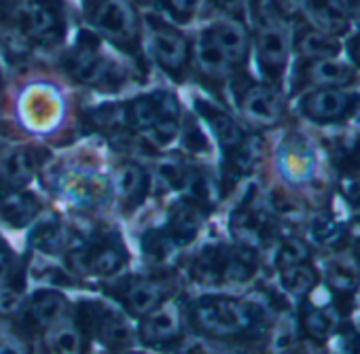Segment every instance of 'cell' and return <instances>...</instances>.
<instances>
[{"instance_id":"obj_2","label":"cell","mask_w":360,"mask_h":354,"mask_svg":"<svg viewBox=\"0 0 360 354\" xmlns=\"http://www.w3.org/2000/svg\"><path fill=\"white\" fill-rule=\"evenodd\" d=\"M195 324L208 335L238 337L252 327L250 310L231 297H204L193 305Z\"/></svg>"},{"instance_id":"obj_29","label":"cell","mask_w":360,"mask_h":354,"mask_svg":"<svg viewBox=\"0 0 360 354\" xmlns=\"http://www.w3.org/2000/svg\"><path fill=\"white\" fill-rule=\"evenodd\" d=\"M303 327L305 331L316 337V339H322L326 337L333 329H335V314L330 308H324V305H311L305 310L303 314Z\"/></svg>"},{"instance_id":"obj_13","label":"cell","mask_w":360,"mask_h":354,"mask_svg":"<svg viewBox=\"0 0 360 354\" xmlns=\"http://www.w3.org/2000/svg\"><path fill=\"white\" fill-rule=\"evenodd\" d=\"M163 286L155 280H134L125 286L121 299L125 303V308L136 314V316H144L150 310H155L159 303H163Z\"/></svg>"},{"instance_id":"obj_7","label":"cell","mask_w":360,"mask_h":354,"mask_svg":"<svg viewBox=\"0 0 360 354\" xmlns=\"http://www.w3.org/2000/svg\"><path fill=\"white\" fill-rule=\"evenodd\" d=\"M208 41L219 49V53L231 64L238 66L248 56V34L238 20H221L204 30Z\"/></svg>"},{"instance_id":"obj_44","label":"cell","mask_w":360,"mask_h":354,"mask_svg":"<svg viewBox=\"0 0 360 354\" xmlns=\"http://www.w3.org/2000/svg\"><path fill=\"white\" fill-rule=\"evenodd\" d=\"M286 354H316L311 348H307V346H299V348H295V350H288Z\"/></svg>"},{"instance_id":"obj_43","label":"cell","mask_w":360,"mask_h":354,"mask_svg":"<svg viewBox=\"0 0 360 354\" xmlns=\"http://www.w3.org/2000/svg\"><path fill=\"white\" fill-rule=\"evenodd\" d=\"M9 272V255L5 251H0V280H3Z\"/></svg>"},{"instance_id":"obj_9","label":"cell","mask_w":360,"mask_h":354,"mask_svg":"<svg viewBox=\"0 0 360 354\" xmlns=\"http://www.w3.org/2000/svg\"><path fill=\"white\" fill-rule=\"evenodd\" d=\"M301 81L316 87H347L356 81L354 68L339 62L337 58L305 60L301 68Z\"/></svg>"},{"instance_id":"obj_31","label":"cell","mask_w":360,"mask_h":354,"mask_svg":"<svg viewBox=\"0 0 360 354\" xmlns=\"http://www.w3.org/2000/svg\"><path fill=\"white\" fill-rule=\"evenodd\" d=\"M286 159H284V170L290 179L295 181H303L311 174V155L307 148H303L301 144H295L290 148L284 151Z\"/></svg>"},{"instance_id":"obj_20","label":"cell","mask_w":360,"mask_h":354,"mask_svg":"<svg viewBox=\"0 0 360 354\" xmlns=\"http://www.w3.org/2000/svg\"><path fill=\"white\" fill-rule=\"evenodd\" d=\"M225 265H227V248H208L193 261L191 274L202 284H223Z\"/></svg>"},{"instance_id":"obj_22","label":"cell","mask_w":360,"mask_h":354,"mask_svg":"<svg viewBox=\"0 0 360 354\" xmlns=\"http://www.w3.org/2000/svg\"><path fill=\"white\" fill-rule=\"evenodd\" d=\"M193 53H195V62L200 66V70L208 77H214V79H223L227 77L233 66L219 53V49L208 41V37L202 32L193 45Z\"/></svg>"},{"instance_id":"obj_14","label":"cell","mask_w":360,"mask_h":354,"mask_svg":"<svg viewBox=\"0 0 360 354\" xmlns=\"http://www.w3.org/2000/svg\"><path fill=\"white\" fill-rule=\"evenodd\" d=\"M20 22L28 37L43 39L53 32L58 24V13L47 0H28L20 13Z\"/></svg>"},{"instance_id":"obj_41","label":"cell","mask_w":360,"mask_h":354,"mask_svg":"<svg viewBox=\"0 0 360 354\" xmlns=\"http://www.w3.org/2000/svg\"><path fill=\"white\" fill-rule=\"evenodd\" d=\"M345 11H347V18L360 28V0H345Z\"/></svg>"},{"instance_id":"obj_33","label":"cell","mask_w":360,"mask_h":354,"mask_svg":"<svg viewBox=\"0 0 360 354\" xmlns=\"http://www.w3.org/2000/svg\"><path fill=\"white\" fill-rule=\"evenodd\" d=\"M311 236H314L318 242H322V244H330V242H335V240L341 236V227H339L333 219L320 217V219H316V221L311 223Z\"/></svg>"},{"instance_id":"obj_6","label":"cell","mask_w":360,"mask_h":354,"mask_svg":"<svg viewBox=\"0 0 360 354\" xmlns=\"http://www.w3.org/2000/svg\"><path fill=\"white\" fill-rule=\"evenodd\" d=\"M150 47L155 60L172 75H180L189 60V43L187 39L165 24H157L150 30Z\"/></svg>"},{"instance_id":"obj_19","label":"cell","mask_w":360,"mask_h":354,"mask_svg":"<svg viewBox=\"0 0 360 354\" xmlns=\"http://www.w3.org/2000/svg\"><path fill=\"white\" fill-rule=\"evenodd\" d=\"M32 172H34V161L26 148H11L0 159V176H3L5 183L13 187L26 185Z\"/></svg>"},{"instance_id":"obj_3","label":"cell","mask_w":360,"mask_h":354,"mask_svg":"<svg viewBox=\"0 0 360 354\" xmlns=\"http://www.w3.org/2000/svg\"><path fill=\"white\" fill-rule=\"evenodd\" d=\"M360 106V96L345 87H316L299 100V110L316 123H335L352 117Z\"/></svg>"},{"instance_id":"obj_8","label":"cell","mask_w":360,"mask_h":354,"mask_svg":"<svg viewBox=\"0 0 360 354\" xmlns=\"http://www.w3.org/2000/svg\"><path fill=\"white\" fill-rule=\"evenodd\" d=\"M240 108L244 117L257 125H274L282 117L280 94L269 85H252L242 94Z\"/></svg>"},{"instance_id":"obj_17","label":"cell","mask_w":360,"mask_h":354,"mask_svg":"<svg viewBox=\"0 0 360 354\" xmlns=\"http://www.w3.org/2000/svg\"><path fill=\"white\" fill-rule=\"evenodd\" d=\"M198 108H200L202 115L206 117V121H208L212 134L219 138V142L223 144V148H227V151H238L240 144L244 142V134H242L240 125H238L229 115L221 113L219 108H214V106H210V104L206 106L204 102H200Z\"/></svg>"},{"instance_id":"obj_21","label":"cell","mask_w":360,"mask_h":354,"mask_svg":"<svg viewBox=\"0 0 360 354\" xmlns=\"http://www.w3.org/2000/svg\"><path fill=\"white\" fill-rule=\"evenodd\" d=\"M123 263H125V251L112 242H104L94 248H87V272H94L98 276H110L119 272Z\"/></svg>"},{"instance_id":"obj_16","label":"cell","mask_w":360,"mask_h":354,"mask_svg":"<svg viewBox=\"0 0 360 354\" xmlns=\"http://www.w3.org/2000/svg\"><path fill=\"white\" fill-rule=\"evenodd\" d=\"M295 49L305 60H320V58H337L339 41L333 34H326L318 28H301L295 39Z\"/></svg>"},{"instance_id":"obj_34","label":"cell","mask_w":360,"mask_h":354,"mask_svg":"<svg viewBox=\"0 0 360 354\" xmlns=\"http://www.w3.org/2000/svg\"><path fill=\"white\" fill-rule=\"evenodd\" d=\"M62 242V234H60V227L49 223V225H43L39 232H37V244L43 248V251H53L58 248Z\"/></svg>"},{"instance_id":"obj_12","label":"cell","mask_w":360,"mask_h":354,"mask_svg":"<svg viewBox=\"0 0 360 354\" xmlns=\"http://www.w3.org/2000/svg\"><path fill=\"white\" fill-rule=\"evenodd\" d=\"M70 72L83 85H98L108 77V64L94 45L79 43L70 56Z\"/></svg>"},{"instance_id":"obj_5","label":"cell","mask_w":360,"mask_h":354,"mask_svg":"<svg viewBox=\"0 0 360 354\" xmlns=\"http://www.w3.org/2000/svg\"><path fill=\"white\" fill-rule=\"evenodd\" d=\"M91 24L117 43H134L138 32L136 13L127 0H98L91 9Z\"/></svg>"},{"instance_id":"obj_40","label":"cell","mask_w":360,"mask_h":354,"mask_svg":"<svg viewBox=\"0 0 360 354\" xmlns=\"http://www.w3.org/2000/svg\"><path fill=\"white\" fill-rule=\"evenodd\" d=\"M178 354H210V352L204 348V343H200L195 339H189V341H185L183 346H180Z\"/></svg>"},{"instance_id":"obj_27","label":"cell","mask_w":360,"mask_h":354,"mask_svg":"<svg viewBox=\"0 0 360 354\" xmlns=\"http://www.w3.org/2000/svg\"><path fill=\"white\" fill-rule=\"evenodd\" d=\"M280 280H282V286L288 291V293H295V295H305L309 293L316 282H318V274L314 272L311 265L305 263H297V265H290V267H284L280 270Z\"/></svg>"},{"instance_id":"obj_42","label":"cell","mask_w":360,"mask_h":354,"mask_svg":"<svg viewBox=\"0 0 360 354\" xmlns=\"http://www.w3.org/2000/svg\"><path fill=\"white\" fill-rule=\"evenodd\" d=\"M347 49H349V58H352L354 66L360 70V34H358V37H354V39L349 41Z\"/></svg>"},{"instance_id":"obj_37","label":"cell","mask_w":360,"mask_h":354,"mask_svg":"<svg viewBox=\"0 0 360 354\" xmlns=\"http://www.w3.org/2000/svg\"><path fill=\"white\" fill-rule=\"evenodd\" d=\"M20 293L13 291L11 286H3L0 289V314H13L20 308Z\"/></svg>"},{"instance_id":"obj_18","label":"cell","mask_w":360,"mask_h":354,"mask_svg":"<svg viewBox=\"0 0 360 354\" xmlns=\"http://www.w3.org/2000/svg\"><path fill=\"white\" fill-rule=\"evenodd\" d=\"M32 318L41 324V327H56L60 322H64L66 312H68V301L64 295L56 293V291H43L37 293L30 305Z\"/></svg>"},{"instance_id":"obj_35","label":"cell","mask_w":360,"mask_h":354,"mask_svg":"<svg viewBox=\"0 0 360 354\" xmlns=\"http://www.w3.org/2000/svg\"><path fill=\"white\" fill-rule=\"evenodd\" d=\"M167 3V9L172 11V15L180 22H187L193 18L195 9H198V3L200 0H165Z\"/></svg>"},{"instance_id":"obj_45","label":"cell","mask_w":360,"mask_h":354,"mask_svg":"<svg viewBox=\"0 0 360 354\" xmlns=\"http://www.w3.org/2000/svg\"><path fill=\"white\" fill-rule=\"evenodd\" d=\"M138 3H142V5H148V3H155V0H138Z\"/></svg>"},{"instance_id":"obj_36","label":"cell","mask_w":360,"mask_h":354,"mask_svg":"<svg viewBox=\"0 0 360 354\" xmlns=\"http://www.w3.org/2000/svg\"><path fill=\"white\" fill-rule=\"evenodd\" d=\"M0 354H28V350L20 337L0 327Z\"/></svg>"},{"instance_id":"obj_23","label":"cell","mask_w":360,"mask_h":354,"mask_svg":"<svg viewBox=\"0 0 360 354\" xmlns=\"http://www.w3.org/2000/svg\"><path fill=\"white\" fill-rule=\"evenodd\" d=\"M98 337L110 348H125L131 343V329L129 324L115 312H102L96 320Z\"/></svg>"},{"instance_id":"obj_24","label":"cell","mask_w":360,"mask_h":354,"mask_svg":"<svg viewBox=\"0 0 360 354\" xmlns=\"http://www.w3.org/2000/svg\"><path fill=\"white\" fill-rule=\"evenodd\" d=\"M47 352L49 354H81L83 350V337L75 324L60 322L49 329L47 333Z\"/></svg>"},{"instance_id":"obj_46","label":"cell","mask_w":360,"mask_h":354,"mask_svg":"<svg viewBox=\"0 0 360 354\" xmlns=\"http://www.w3.org/2000/svg\"><path fill=\"white\" fill-rule=\"evenodd\" d=\"M127 354H138V352H127Z\"/></svg>"},{"instance_id":"obj_15","label":"cell","mask_w":360,"mask_h":354,"mask_svg":"<svg viewBox=\"0 0 360 354\" xmlns=\"http://www.w3.org/2000/svg\"><path fill=\"white\" fill-rule=\"evenodd\" d=\"M39 213V202L28 191H9L0 198V219L11 227H24L34 221Z\"/></svg>"},{"instance_id":"obj_4","label":"cell","mask_w":360,"mask_h":354,"mask_svg":"<svg viewBox=\"0 0 360 354\" xmlns=\"http://www.w3.org/2000/svg\"><path fill=\"white\" fill-rule=\"evenodd\" d=\"M290 49V37L282 22L269 18L257 30V60L269 81H278L284 72Z\"/></svg>"},{"instance_id":"obj_32","label":"cell","mask_w":360,"mask_h":354,"mask_svg":"<svg viewBox=\"0 0 360 354\" xmlns=\"http://www.w3.org/2000/svg\"><path fill=\"white\" fill-rule=\"evenodd\" d=\"M183 185L187 187L193 202H198V204H212L214 202V183L210 181V176H206L202 172H191L185 176Z\"/></svg>"},{"instance_id":"obj_28","label":"cell","mask_w":360,"mask_h":354,"mask_svg":"<svg viewBox=\"0 0 360 354\" xmlns=\"http://www.w3.org/2000/svg\"><path fill=\"white\" fill-rule=\"evenodd\" d=\"M121 200L125 202H134L142 189L146 187V176L142 172V167L138 165H123L117 174V183H115Z\"/></svg>"},{"instance_id":"obj_30","label":"cell","mask_w":360,"mask_h":354,"mask_svg":"<svg viewBox=\"0 0 360 354\" xmlns=\"http://www.w3.org/2000/svg\"><path fill=\"white\" fill-rule=\"evenodd\" d=\"M309 259V248L301 238H286L280 242L278 253H276V265L280 270L297 265V263H305Z\"/></svg>"},{"instance_id":"obj_38","label":"cell","mask_w":360,"mask_h":354,"mask_svg":"<svg viewBox=\"0 0 360 354\" xmlns=\"http://www.w3.org/2000/svg\"><path fill=\"white\" fill-rule=\"evenodd\" d=\"M212 3L221 9V11H225V13H229V15H244L246 13V9H248V5H250V0H212Z\"/></svg>"},{"instance_id":"obj_10","label":"cell","mask_w":360,"mask_h":354,"mask_svg":"<svg viewBox=\"0 0 360 354\" xmlns=\"http://www.w3.org/2000/svg\"><path fill=\"white\" fill-rule=\"evenodd\" d=\"M140 335L146 343H165L180 333V312L174 303H159L155 310L144 314Z\"/></svg>"},{"instance_id":"obj_11","label":"cell","mask_w":360,"mask_h":354,"mask_svg":"<svg viewBox=\"0 0 360 354\" xmlns=\"http://www.w3.org/2000/svg\"><path fill=\"white\" fill-rule=\"evenodd\" d=\"M303 11L309 15L314 28L326 34L341 37L349 28V18L343 0H307Z\"/></svg>"},{"instance_id":"obj_1","label":"cell","mask_w":360,"mask_h":354,"mask_svg":"<svg viewBox=\"0 0 360 354\" xmlns=\"http://www.w3.org/2000/svg\"><path fill=\"white\" fill-rule=\"evenodd\" d=\"M178 102L172 94L157 91L134 100L127 108L131 125L148 132L157 146H167L178 132Z\"/></svg>"},{"instance_id":"obj_26","label":"cell","mask_w":360,"mask_h":354,"mask_svg":"<svg viewBox=\"0 0 360 354\" xmlns=\"http://www.w3.org/2000/svg\"><path fill=\"white\" fill-rule=\"evenodd\" d=\"M200 229V215L193 206H178L169 221V240L176 244H187Z\"/></svg>"},{"instance_id":"obj_39","label":"cell","mask_w":360,"mask_h":354,"mask_svg":"<svg viewBox=\"0 0 360 354\" xmlns=\"http://www.w3.org/2000/svg\"><path fill=\"white\" fill-rule=\"evenodd\" d=\"M278 7L286 13H297V11H303L307 0H276Z\"/></svg>"},{"instance_id":"obj_25","label":"cell","mask_w":360,"mask_h":354,"mask_svg":"<svg viewBox=\"0 0 360 354\" xmlns=\"http://www.w3.org/2000/svg\"><path fill=\"white\" fill-rule=\"evenodd\" d=\"M326 282L337 293H354L358 284V270L345 257H333L326 263Z\"/></svg>"}]
</instances>
